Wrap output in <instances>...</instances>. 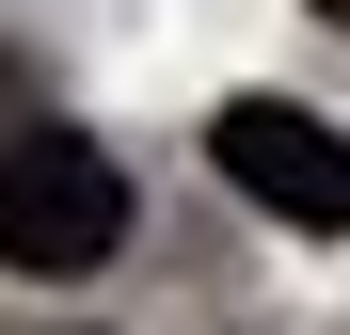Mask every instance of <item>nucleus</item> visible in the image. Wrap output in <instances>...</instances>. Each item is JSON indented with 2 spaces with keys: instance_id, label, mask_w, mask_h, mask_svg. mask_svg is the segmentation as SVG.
<instances>
[{
  "instance_id": "f257e3e1",
  "label": "nucleus",
  "mask_w": 350,
  "mask_h": 335,
  "mask_svg": "<svg viewBox=\"0 0 350 335\" xmlns=\"http://www.w3.org/2000/svg\"><path fill=\"white\" fill-rule=\"evenodd\" d=\"M128 240V176H111V144L80 128H0V271H111Z\"/></svg>"
},
{
  "instance_id": "f03ea898",
  "label": "nucleus",
  "mask_w": 350,
  "mask_h": 335,
  "mask_svg": "<svg viewBox=\"0 0 350 335\" xmlns=\"http://www.w3.org/2000/svg\"><path fill=\"white\" fill-rule=\"evenodd\" d=\"M207 160H223L271 223H303V240H334V223H350V128H334V112H303V96H223Z\"/></svg>"
},
{
  "instance_id": "7ed1b4c3",
  "label": "nucleus",
  "mask_w": 350,
  "mask_h": 335,
  "mask_svg": "<svg viewBox=\"0 0 350 335\" xmlns=\"http://www.w3.org/2000/svg\"><path fill=\"white\" fill-rule=\"evenodd\" d=\"M16 112H32V80H16V48H0V128H16Z\"/></svg>"
},
{
  "instance_id": "20e7f679",
  "label": "nucleus",
  "mask_w": 350,
  "mask_h": 335,
  "mask_svg": "<svg viewBox=\"0 0 350 335\" xmlns=\"http://www.w3.org/2000/svg\"><path fill=\"white\" fill-rule=\"evenodd\" d=\"M319 16H334V32H350V0H319Z\"/></svg>"
}]
</instances>
